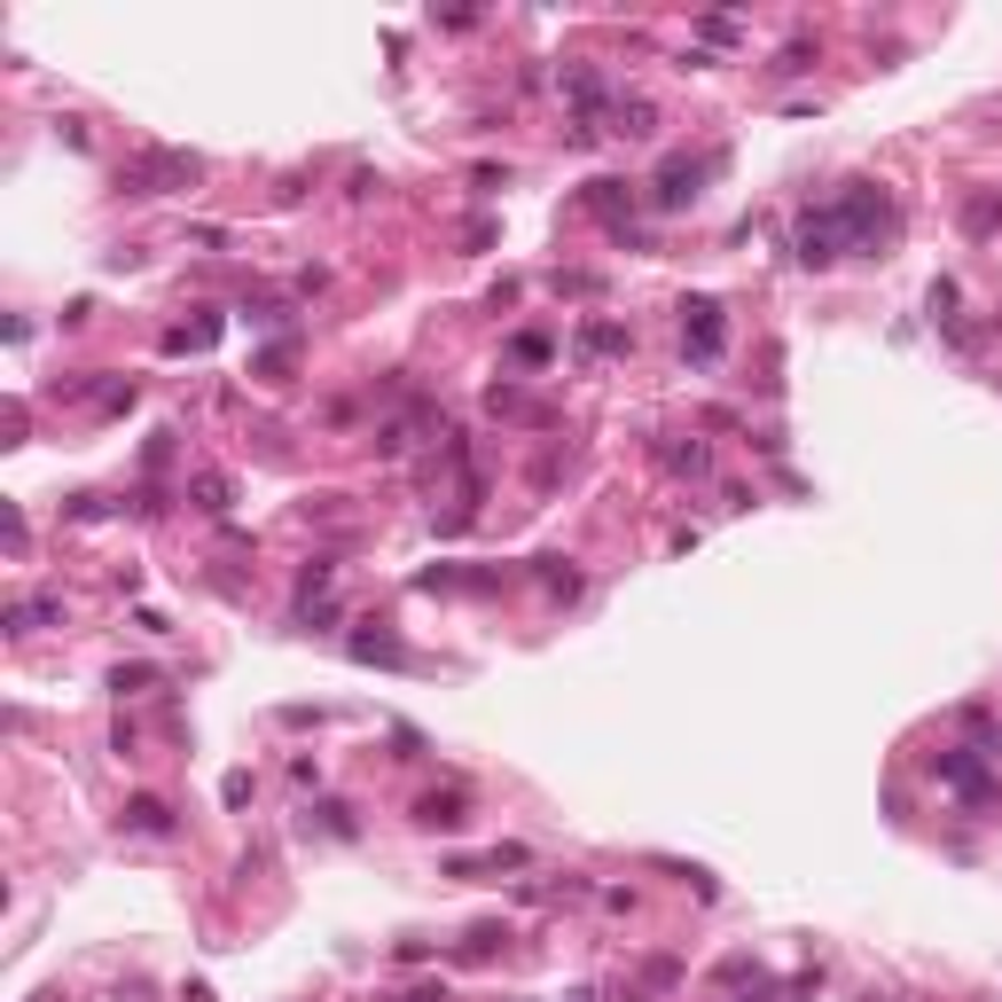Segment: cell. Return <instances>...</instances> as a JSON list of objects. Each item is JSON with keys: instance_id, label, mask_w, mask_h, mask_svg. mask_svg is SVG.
<instances>
[{"instance_id": "obj_1", "label": "cell", "mask_w": 1002, "mask_h": 1002, "mask_svg": "<svg viewBox=\"0 0 1002 1002\" xmlns=\"http://www.w3.org/2000/svg\"><path fill=\"white\" fill-rule=\"evenodd\" d=\"M196 181H204V157H188V149H142V157L118 165L126 196H173V188H196Z\"/></svg>"}, {"instance_id": "obj_2", "label": "cell", "mask_w": 1002, "mask_h": 1002, "mask_svg": "<svg viewBox=\"0 0 1002 1002\" xmlns=\"http://www.w3.org/2000/svg\"><path fill=\"white\" fill-rule=\"evenodd\" d=\"M830 220H838V235H846V243H862V251H877V243L893 235V204H885L869 181H854V188L830 204Z\"/></svg>"}, {"instance_id": "obj_3", "label": "cell", "mask_w": 1002, "mask_h": 1002, "mask_svg": "<svg viewBox=\"0 0 1002 1002\" xmlns=\"http://www.w3.org/2000/svg\"><path fill=\"white\" fill-rule=\"evenodd\" d=\"M713 173H721V157H665L658 181H650V204H658V212H690Z\"/></svg>"}, {"instance_id": "obj_4", "label": "cell", "mask_w": 1002, "mask_h": 1002, "mask_svg": "<svg viewBox=\"0 0 1002 1002\" xmlns=\"http://www.w3.org/2000/svg\"><path fill=\"white\" fill-rule=\"evenodd\" d=\"M682 338H690L698 361H721L729 329H721V305H713V298H690V305H682Z\"/></svg>"}, {"instance_id": "obj_5", "label": "cell", "mask_w": 1002, "mask_h": 1002, "mask_svg": "<svg viewBox=\"0 0 1002 1002\" xmlns=\"http://www.w3.org/2000/svg\"><path fill=\"white\" fill-rule=\"evenodd\" d=\"M940 776H947L971 807H986V799H994V776H986V768H979V752H963V745H955V752H940Z\"/></svg>"}, {"instance_id": "obj_6", "label": "cell", "mask_w": 1002, "mask_h": 1002, "mask_svg": "<svg viewBox=\"0 0 1002 1002\" xmlns=\"http://www.w3.org/2000/svg\"><path fill=\"white\" fill-rule=\"evenodd\" d=\"M587 212H595V220H611V235H626V220H634V188H626V181H587Z\"/></svg>"}, {"instance_id": "obj_7", "label": "cell", "mask_w": 1002, "mask_h": 1002, "mask_svg": "<svg viewBox=\"0 0 1002 1002\" xmlns=\"http://www.w3.org/2000/svg\"><path fill=\"white\" fill-rule=\"evenodd\" d=\"M838 259V220L830 212H807L799 220V266H830Z\"/></svg>"}, {"instance_id": "obj_8", "label": "cell", "mask_w": 1002, "mask_h": 1002, "mask_svg": "<svg viewBox=\"0 0 1002 1002\" xmlns=\"http://www.w3.org/2000/svg\"><path fill=\"white\" fill-rule=\"evenodd\" d=\"M572 346H580V361H619L634 338H626L619 321H580V338H572Z\"/></svg>"}, {"instance_id": "obj_9", "label": "cell", "mask_w": 1002, "mask_h": 1002, "mask_svg": "<svg viewBox=\"0 0 1002 1002\" xmlns=\"http://www.w3.org/2000/svg\"><path fill=\"white\" fill-rule=\"evenodd\" d=\"M64 619V603L56 595H25V603H9V634H40V626H56Z\"/></svg>"}, {"instance_id": "obj_10", "label": "cell", "mask_w": 1002, "mask_h": 1002, "mask_svg": "<svg viewBox=\"0 0 1002 1002\" xmlns=\"http://www.w3.org/2000/svg\"><path fill=\"white\" fill-rule=\"evenodd\" d=\"M665 470H674V478H713V447L706 439H674V447H665Z\"/></svg>"}, {"instance_id": "obj_11", "label": "cell", "mask_w": 1002, "mask_h": 1002, "mask_svg": "<svg viewBox=\"0 0 1002 1002\" xmlns=\"http://www.w3.org/2000/svg\"><path fill=\"white\" fill-rule=\"evenodd\" d=\"M611 134H658V103H642V95H619V110H611Z\"/></svg>"}, {"instance_id": "obj_12", "label": "cell", "mask_w": 1002, "mask_h": 1002, "mask_svg": "<svg viewBox=\"0 0 1002 1002\" xmlns=\"http://www.w3.org/2000/svg\"><path fill=\"white\" fill-rule=\"evenodd\" d=\"M486 408H494V416H509V424H541V416H548V408H541V400H525L517 385H494V392H486Z\"/></svg>"}, {"instance_id": "obj_13", "label": "cell", "mask_w": 1002, "mask_h": 1002, "mask_svg": "<svg viewBox=\"0 0 1002 1002\" xmlns=\"http://www.w3.org/2000/svg\"><path fill=\"white\" fill-rule=\"evenodd\" d=\"M126 823H134V830H142V838H173V830H181V823H173V807H165V799H134V807H126Z\"/></svg>"}, {"instance_id": "obj_14", "label": "cell", "mask_w": 1002, "mask_h": 1002, "mask_svg": "<svg viewBox=\"0 0 1002 1002\" xmlns=\"http://www.w3.org/2000/svg\"><path fill=\"white\" fill-rule=\"evenodd\" d=\"M416 823H424V830H455V823H463V791H431V799H416Z\"/></svg>"}, {"instance_id": "obj_15", "label": "cell", "mask_w": 1002, "mask_h": 1002, "mask_svg": "<svg viewBox=\"0 0 1002 1002\" xmlns=\"http://www.w3.org/2000/svg\"><path fill=\"white\" fill-rule=\"evenodd\" d=\"M227 502H235V486H227V470H204V478H196V509H212V517H227Z\"/></svg>"}, {"instance_id": "obj_16", "label": "cell", "mask_w": 1002, "mask_h": 1002, "mask_svg": "<svg viewBox=\"0 0 1002 1002\" xmlns=\"http://www.w3.org/2000/svg\"><path fill=\"white\" fill-rule=\"evenodd\" d=\"M346 650H353V658H361V665H369V658H377V665H400V658H408V650H400V642H392V634H353V642H346Z\"/></svg>"}, {"instance_id": "obj_17", "label": "cell", "mask_w": 1002, "mask_h": 1002, "mask_svg": "<svg viewBox=\"0 0 1002 1002\" xmlns=\"http://www.w3.org/2000/svg\"><path fill=\"white\" fill-rule=\"evenodd\" d=\"M149 682H157V665H118V674H110V690H118V698H142Z\"/></svg>"}, {"instance_id": "obj_18", "label": "cell", "mask_w": 1002, "mask_h": 1002, "mask_svg": "<svg viewBox=\"0 0 1002 1002\" xmlns=\"http://www.w3.org/2000/svg\"><path fill=\"white\" fill-rule=\"evenodd\" d=\"M768 71H776V79H791V71H815V48H807V40H791V48H784Z\"/></svg>"}, {"instance_id": "obj_19", "label": "cell", "mask_w": 1002, "mask_h": 1002, "mask_svg": "<svg viewBox=\"0 0 1002 1002\" xmlns=\"http://www.w3.org/2000/svg\"><path fill=\"white\" fill-rule=\"evenodd\" d=\"M290 361H298V346H274V353H259V377L266 385H290Z\"/></svg>"}, {"instance_id": "obj_20", "label": "cell", "mask_w": 1002, "mask_h": 1002, "mask_svg": "<svg viewBox=\"0 0 1002 1002\" xmlns=\"http://www.w3.org/2000/svg\"><path fill=\"white\" fill-rule=\"evenodd\" d=\"M509 353H517V361H525V369H541V361H548V338H541V329H525V338H517V346H509Z\"/></svg>"}, {"instance_id": "obj_21", "label": "cell", "mask_w": 1002, "mask_h": 1002, "mask_svg": "<svg viewBox=\"0 0 1002 1002\" xmlns=\"http://www.w3.org/2000/svg\"><path fill=\"white\" fill-rule=\"evenodd\" d=\"M541 580H548V587H556V595H580V572H572V564H556V556H548V564H541Z\"/></svg>"}]
</instances>
